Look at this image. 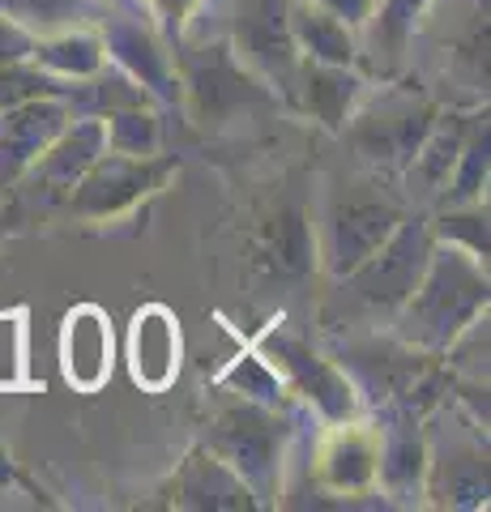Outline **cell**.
<instances>
[{
    "label": "cell",
    "instance_id": "cell-1",
    "mask_svg": "<svg viewBox=\"0 0 491 512\" xmlns=\"http://www.w3.org/2000/svg\"><path fill=\"white\" fill-rule=\"evenodd\" d=\"M415 210L398 180L368 167H346L325 180L312 205V244L316 265L329 278H346L359 261L385 244L393 227Z\"/></svg>",
    "mask_w": 491,
    "mask_h": 512
},
{
    "label": "cell",
    "instance_id": "cell-2",
    "mask_svg": "<svg viewBox=\"0 0 491 512\" xmlns=\"http://www.w3.org/2000/svg\"><path fill=\"white\" fill-rule=\"evenodd\" d=\"M487 299H491L487 265L436 239L423 278L415 282V291L406 295L402 308L393 312L389 333L398 342L423 350V355H440L474 316L487 312Z\"/></svg>",
    "mask_w": 491,
    "mask_h": 512
},
{
    "label": "cell",
    "instance_id": "cell-3",
    "mask_svg": "<svg viewBox=\"0 0 491 512\" xmlns=\"http://www.w3.org/2000/svg\"><path fill=\"white\" fill-rule=\"evenodd\" d=\"M299 410L291 406H261L248 397H223L205 423V448L248 487L257 504H278L287 448L299 427Z\"/></svg>",
    "mask_w": 491,
    "mask_h": 512
},
{
    "label": "cell",
    "instance_id": "cell-4",
    "mask_svg": "<svg viewBox=\"0 0 491 512\" xmlns=\"http://www.w3.org/2000/svg\"><path fill=\"white\" fill-rule=\"evenodd\" d=\"M440 103L427 94L415 77H385L363 90V99L338 128L346 150L355 154L359 167L380 171L389 180H402L410 158L423 146L427 128L436 124Z\"/></svg>",
    "mask_w": 491,
    "mask_h": 512
},
{
    "label": "cell",
    "instance_id": "cell-5",
    "mask_svg": "<svg viewBox=\"0 0 491 512\" xmlns=\"http://www.w3.org/2000/svg\"><path fill=\"white\" fill-rule=\"evenodd\" d=\"M176 77H180V107L193 116V124L210 128V133L282 107L278 94L240 64L223 30L218 35L188 30L176 47Z\"/></svg>",
    "mask_w": 491,
    "mask_h": 512
},
{
    "label": "cell",
    "instance_id": "cell-6",
    "mask_svg": "<svg viewBox=\"0 0 491 512\" xmlns=\"http://www.w3.org/2000/svg\"><path fill=\"white\" fill-rule=\"evenodd\" d=\"M432 248L436 235L432 222H427V210H410L368 261H359L346 278H334L346 312L372 320V325H389L393 312L402 308L406 295L415 291V282L423 278Z\"/></svg>",
    "mask_w": 491,
    "mask_h": 512
},
{
    "label": "cell",
    "instance_id": "cell-7",
    "mask_svg": "<svg viewBox=\"0 0 491 512\" xmlns=\"http://www.w3.org/2000/svg\"><path fill=\"white\" fill-rule=\"evenodd\" d=\"M423 504L479 508L487 504V427L474 423L457 402L423 414Z\"/></svg>",
    "mask_w": 491,
    "mask_h": 512
},
{
    "label": "cell",
    "instance_id": "cell-8",
    "mask_svg": "<svg viewBox=\"0 0 491 512\" xmlns=\"http://www.w3.org/2000/svg\"><path fill=\"white\" fill-rule=\"evenodd\" d=\"M257 355L282 376L287 397L299 410H308L316 423H346L368 414L351 376L338 367V359L316 350L304 333H295L287 325H269L257 338Z\"/></svg>",
    "mask_w": 491,
    "mask_h": 512
},
{
    "label": "cell",
    "instance_id": "cell-9",
    "mask_svg": "<svg viewBox=\"0 0 491 512\" xmlns=\"http://www.w3.org/2000/svg\"><path fill=\"white\" fill-rule=\"evenodd\" d=\"M227 13L223 35L231 52L240 56L244 69H252L291 107L295 73H299V47L291 35V0H223L218 5Z\"/></svg>",
    "mask_w": 491,
    "mask_h": 512
},
{
    "label": "cell",
    "instance_id": "cell-10",
    "mask_svg": "<svg viewBox=\"0 0 491 512\" xmlns=\"http://www.w3.org/2000/svg\"><path fill=\"white\" fill-rule=\"evenodd\" d=\"M103 56L141 82L158 107H180V77H176V47L163 39L146 9L133 0H112L99 18Z\"/></svg>",
    "mask_w": 491,
    "mask_h": 512
},
{
    "label": "cell",
    "instance_id": "cell-11",
    "mask_svg": "<svg viewBox=\"0 0 491 512\" xmlns=\"http://www.w3.org/2000/svg\"><path fill=\"white\" fill-rule=\"evenodd\" d=\"M180 171L176 154H150V158H129V154H99L94 167L73 184V192L65 197L69 214L103 222L116 214H129L133 205H141L146 197H154L171 175Z\"/></svg>",
    "mask_w": 491,
    "mask_h": 512
},
{
    "label": "cell",
    "instance_id": "cell-12",
    "mask_svg": "<svg viewBox=\"0 0 491 512\" xmlns=\"http://www.w3.org/2000/svg\"><path fill=\"white\" fill-rule=\"evenodd\" d=\"M69 120L73 111L60 94H39V99L0 107V188H18L30 163L52 146Z\"/></svg>",
    "mask_w": 491,
    "mask_h": 512
},
{
    "label": "cell",
    "instance_id": "cell-13",
    "mask_svg": "<svg viewBox=\"0 0 491 512\" xmlns=\"http://www.w3.org/2000/svg\"><path fill=\"white\" fill-rule=\"evenodd\" d=\"M479 111L483 107H440L436 124L427 128L423 146L415 150L410 167L402 171V180H398L402 192H406V201L415 205V210H427V205L445 192L449 175H453V163H457V154H462L466 133H470V124H474Z\"/></svg>",
    "mask_w": 491,
    "mask_h": 512
},
{
    "label": "cell",
    "instance_id": "cell-14",
    "mask_svg": "<svg viewBox=\"0 0 491 512\" xmlns=\"http://www.w3.org/2000/svg\"><path fill=\"white\" fill-rule=\"evenodd\" d=\"M432 0H376L368 22L355 30L359 39V69L372 77V82H385V77H402L406 60H410V43H415V30L423 22V13Z\"/></svg>",
    "mask_w": 491,
    "mask_h": 512
},
{
    "label": "cell",
    "instance_id": "cell-15",
    "mask_svg": "<svg viewBox=\"0 0 491 512\" xmlns=\"http://www.w3.org/2000/svg\"><path fill=\"white\" fill-rule=\"evenodd\" d=\"M107 154V137H103V120L94 116H73L65 128L56 133V141L47 146L30 171L22 175V184L43 192V201H65L73 184L94 167V158Z\"/></svg>",
    "mask_w": 491,
    "mask_h": 512
},
{
    "label": "cell",
    "instance_id": "cell-16",
    "mask_svg": "<svg viewBox=\"0 0 491 512\" xmlns=\"http://www.w3.org/2000/svg\"><path fill=\"white\" fill-rule=\"evenodd\" d=\"M368 86H372V77L363 73L359 64H325V60L299 56L291 111H304V116H312L321 128L338 133Z\"/></svg>",
    "mask_w": 491,
    "mask_h": 512
},
{
    "label": "cell",
    "instance_id": "cell-17",
    "mask_svg": "<svg viewBox=\"0 0 491 512\" xmlns=\"http://www.w3.org/2000/svg\"><path fill=\"white\" fill-rule=\"evenodd\" d=\"M129 372L141 389L163 393L180 372V325L163 303H150L133 316L129 329Z\"/></svg>",
    "mask_w": 491,
    "mask_h": 512
},
{
    "label": "cell",
    "instance_id": "cell-18",
    "mask_svg": "<svg viewBox=\"0 0 491 512\" xmlns=\"http://www.w3.org/2000/svg\"><path fill=\"white\" fill-rule=\"evenodd\" d=\"M112 320L99 308H77L65 316V333H60V363L73 389L94 393L112 376Z\"/></svg>",
    "mask_w": 491,
    "mask_h": 512
},
{
    "label": "cell",
    "instance_id": "cell-19",
    "mask_svg": "<svg viewBox=\"0 0 491 512\" xmlns=\"http://www.w3.org/2000/svg\"><path fill=\"white\" fill-rule=\"evenodd\" d=\"M171 504L176 508H257L248 487L205 444H197L184 457L176 483H171Z\"/></svg>",
    "mask_w": 491,
    "mask_h": 512
},
{
    "label": "cell",
    "instance_id": "cell-20",
    "mask_svg": "<svg viewBox=\"0 0 491 512\" xmlns=\"http://www.w3.org/2000/svg\"><path fill=\"white\" fill-rule=\"evenodd\" d=\"M291 35H295L299 56H308V60H325V64L359 60L355 26H346L338 13H329L316 0H291Z\"/></svg>",
    "mask_w": 491,
    "mask_h": 512
},
{
    "label": "cell",
    "instance_id": "cell-21",
    "mask_svg": "<svg viewBox=\"0 0 491 512\" xmlns=\"http://www.w3.org/2000/svg\"><path fill=\"white\" fill-rule=\"evenodd\" d=\"M103 56V39L99 26H69V30H52V35H39L30 47V64L43 69L56 82H77V77H90L99 69Z\"/></svg>",
    "mask_w": 491,
    "mask_h": 512
},
{
    "label": "cell",
    "instance_id": "cell-22",
    "mask_svg": "<svg viewBox=\"0 0 491 512\" xmlns=\"http://www.w3.org/2000/svg\"><path fill=\"white\" fill-rule=\"evenodd\" d=\"M487 171H491V124H487V107H483L479 116H474V124H470L466 146H462V154H457L445 192H440L432 205L440 210V205L487 201Z\"/></svg>",
    "mask_w": 491,
    "mask_h": 512
},
{
    "label": "cell",
    "instance_id": "cell-23",
    "mask_svg": "<svg viewBox=\"0 0 491 512\" xmlns=\"http://www.w3.org/2000/svg\"><path fill=\"white\" fill-rule=\"evenodd\" d=\"M265 256L278 274H304L316 265L312 222L304 205H278V214L265 222Z\"/></svg>",
    "mask_w": 491,
    "mask_h": 512
},
{
    "label": "cell",
    "instance_id": "cell-24",
    "mask_svg": "<svg viewBox=\"0 0 491 512\" xmlns=\"http://www.w3.org/2000/svg\"><path fill=\"white\" fill-rule=\"evenodd\" d=\"M107 0H0V18L26 26L30 35H52L69 26H99Z\"/></svg>",
    "mask_w": 491,
    "mask_h": 512
},
{
    "label": "cell",
    "instance_id": "cell-25",
    "mask_svg": "<svg viewBox=\"0 0 491 512\" xmlns=\"http://www.w3.org/2000/svg\"><path fill=\"white\" fill-rule=\"evenodd\" d=\"M103 137L112 154L150 158L163 154V107H124L103 116Z\"/></svg>",
    "mask_w": 491,
    "mask_h": 512
},
{
    "label": "cell",
    "instance_id": "cell-26",
    "mask_svg": "<svg viewBox=\"0 0 491 512\" xmlns=\"http://www.w3.org/2000/svg\"><path fill=\"white\" fill-rule=\"evenodd\" d=\"M432 222V235L440 244H453L470 252L474 261L487 265V248H491V235H487V201H462V205H440V210L427 214Z\"/></svg>",
    "mask_w": 491,
    "mask_h": 512
},
{
    "label": "cell",
    "instance_id": "cell-27",
    "mask_svg": "<svg viewBox=\"0 0 491 512\" xmlns=\"http://www.w3.org/2000/svg\"><path fill=\"white\" fill-rule=\"evenodd\" d=\"M218 389H227L235 397H248V402H261V406H291L287 384H282V376L257 355V350L235 355L223 372H218Z\"/></svg>",
    "mask_w": 491,
    "mask_h": 512
},
{
    "label": "cell",
    "instance_id": "cell-28",
    "mask_svg": "<svg viewBox=\"0 0 491 512\" xmlns=\"http://www.w3.org/2000/svg\"><path fill=\"white\" fill-rule=\"evenodd\" d=\"M133 5L146 9V18L163 30V39L171 47H180V39L188 35V26L205 13V0H133Z\"/></svg>",
    "mask_w": 491,
    "mask_h": 512
},
{
    "label": "cell",
    "instance_id": "cell-29",
    "mask_svg": "<svg viewBox=\"0 0 491 512\" xmlns=\"http://www.w3.org/2000/svg\"><path fill=\"white\" fill-rule=\"evenodd\" d=\"M30 47H35V35L26 26L0 18V69L5 64H18V60H30Z\"/></svg>",
    "mask_w": 491,
    "mask_h": 512
},
{
    "label": "cell",
    "instance_id": "cell-30",
    "mask_svg": "<svg viewBox=\"0 0 491 512\" xmlns=\"http://www.w3.org/2000/svg\"><path fill=\"white\" fill-rule=\"evenodd\" d=\"M316 5H325L329 13H338L346 26H355V30H359L363 22H368V13H372L376 0H316Z\"/></svg>",
    "mask_w": 491,
    "mask_h": 512
},
{
    "label": "cell",
    "instance_id": "cell-31",
    "mask_svg": "<svg viewBox=\"0 0 491 512\" xmlns=\"http://www.w3.org/2000/svg\"><path fill=\"white\" fill-rule=\"evenodd\" d=\"M218 5H223V0H205V13H210V9H218Z\"/></svg>",
    "mask_w": 491,
    "mask_h": 512
},
{
    "label": "cell",
    "instance_id": "cell-32",
    "mask_svg": "<svg viewBox=\"0 0 491 512\" xmlns=\"http://www.w3.org/2000/svg\"><path fill=\"white\" fill-rule=\"evenodd\" d=\"M107 5H112V0H107Z\"/></svg>",
    "mask_w": 491,
    "mask_h": 512
}]
</instances>
